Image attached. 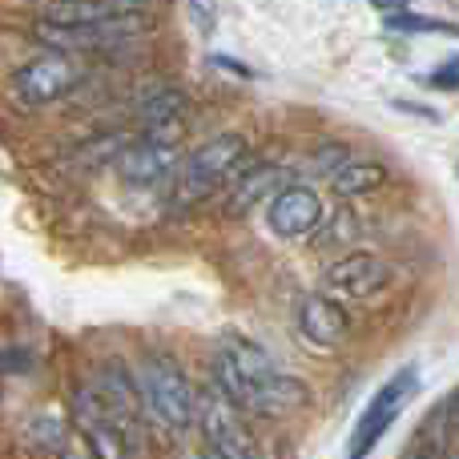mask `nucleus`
<instances>
[{
  "label": "nucleus",
  "mask_w": 459,
  "mask_h": 459,
  "mask_svg": "<svg viewBox=\"0 0 459 459\" xmlns=\"http://www.w3.org/2000/svg\"><path fill=\"white\" fill-rule=\"evenodd\" d=\"M214 379L222 399L250 415H290L307 407V387L302 379L278 371L270 355L258 342L226 339L214 351Z\"/></svg>",
  "instance_id": "obj_1"
},
{
  "label": "nucleus",
  "mask_w": 459,
  "mask_h": 459,
  "mask_svg": "<svg viewBox=\"0 0 459 459\" xmlns=\"http://www.w3.org/2000/svg\"><path fill=\"white\" fill-rule=\"evenodd\" d=\"M246 158H250V145L242 134H218L210 142L194 145L182 161H178L174 174V202L178 206H198L210 194H218L226 182H238Z\"/></svg>",
  "instance_id": "obj_2"
},
{
  "label": "nucleus",
  "mask_w": 459,
  "mask_h": 459,
  "mask_svg": "<svg viewBox=\"0 0 459 459\" xmlns=\"http://www.w3.org/2000/svg\"><path fill=\"white\" fill-rule=\"evenodd\" d=\"M137 387H142L145 415L166 423V428H190L202 415L190 375L169 355H145L142 367H137Z\"/></svg>",
  "instance_id": "obj_3"
},
{
  "label": "nucleus",
  "mask_w": 459,
  "mask_h": 459,
  "mask_svg": "<svg viewBox=\"0 0 459 459\" xmlns=\"http://www.w3.org/2000/svg\"><path fill=\"white\" fill-rule=\"evenodd\" d=\"M415 391H420V367L415 363L399 367V371L371 395V403L363 407V415L355 420V431H351V444H347V459L371 455L375 447L383 444V436L395 428V420L403 415V407L415 399Z\"/></svg>",
  "instance_id": "obj_4"
},
{
  "label": "nucleus",
  "mask_w": 459,
  "mask_h": 459,
  "mask_svg": "<svg viewBox=\"0 0 459 459\" xmlns=\"http://www.w3.org/2000/svg\"><path fill=\"white\" fill-rule=\"evenodd\" d=\"M81 81H85V65H81L77 56L40 53V56L24 61L21 69L13 73L8 89H13L16 105H24V109H40V105H53V101H61L65 93H73Z\"/></svg>",
  "instance_id": "obj_5"
},
{
  "label": "nucleus",
  "mask_w": 459,
  "mask_h": 459,
  "mask_svg": "<svg viewBox=\"0 0 459 459\" xmlns=\"http://www.w3.org/2000/svg\"><path fill=\"white\" fill-rule=\"evenodd\" d=\"M77 423L85 431V444L93 459H137L142 447H137V436L129 423H121L109 407L101 403L93 387L77 395Z\"/></svg>",
  "instance_id": "obj_6"
},
{
  "label": "nucleus",
  "mask_w": 459,
  "mask_h": 459,
  "mask_svg": "<svg viewBox=\"0 0 459 459\" xmlns=\"http://www.w3.org/2000/svg\"><path fill=\"white\" fill-rule=\"evenodd\" d=\"M198 423H202V436H206V447L218 459H262L258 439L246 431L242 415H238V407L230 403V399L210 395L206 403H202Z\"/></svg>",
  "instance_id": "obj_7"
},
{
  "label": "nucleus",
  "mask_w": 459,
  "mask_h": 459,
  "mask_svg": "<svg viewBox=\"0 0 459 459\" xmlns=\"http://www.w3.org/2000/svg\"><path fill=\"white\" fill-rule=\"evenodd\" d=\"M169 174H178L174 150L145 134H137L134 142H129V150L117 158V178L126 186H134V190H153V186H161Z\"/></svg>",
  "instance_id": "obj_8"
},
{
  "label": "nucleus",
  "mask_w": 459,
  "mask_h": 459,
  "mask_svg": "<svg viewBox=\"0 0 459 459\" xmlns=\"http://www.w3.org/2000/svg\"><path fill=\"white\" fill-rule=\"evenodd\" d=\"M387 282H391V266L367 250H355V254L347 250L339 262L326 266V286L339 294H351V299H371Z\"/></svg>",
  "instance_id": "obj_9"
},
{
  "label": "nucleus",
  "mask_w": 459,
  "mask_h": 459,
  "mask_svg": "<svg viewBox=\"0 0 459 459\" xmlns=\"http://www.w3.org/2000/svg\"><path fill=\"white\" fill-rule=\"evenodd\" d=\"M323 202H318L315 190H302V186H290L286 194H278L266 210V222L278 238H302V234H315L323 226Z\"/></svg>",
  "instance_id": "obj_10"
},
{
  "label": "nucleus",
  "mask_w": 459,
  "mask_h": 459,
  "mask_svg": "<svg viewBox=\"0 0 459 459\" xmlns=\"http://www.w3.org/2000/svg\"><path fill=\"white\" fill-rule=\"evenodd\" d=\"M290 190V169L286 166H274V161H258L254 169H246L234 186H230V202L226 210L230 214H246L250 206H258L262 198L274 202L278 194Z\"/></svg>",
  "instance_id": "obj_11"
},
{
  "label": "nucleus",
  "mask_w": 459,
  "mask_h": 459,
  "mask_svg": "<svg viewBox=\"0 0 459 459\" xmlns=\"http://www.w3.org/2000/svg\"><path fill=\"white\" fill-rule=\"evenodd\" d=\"M299 331L315 347H334L347 334V310L331 294H307L299 302Z\"/></svg>",
  "instance_id": "obj_12"
},
{
  "label": "nucleus",
  "mask_w": 459,
  "mask_h": 459,
  "mask_svg": "<svg viewBox=\"0 0 459 459\" xmlns=\"http://www.w3.org/2000/svg\"><path fill=\"white\" fill-rule=\"evenodd\" d=\"M134 4H45L40 8V21L65 24V29H89V24H105L113 16L129 13Z\"/></svg>",
  "instance_id": "obj_13"
},
{
  "label": "nucleus",
  "mask_w": 459,
  "mask_h": 459,
  "mask_svg": "<svg viewBox=\"0 0 459 459\" xmlns=\"http://www.w3.org/2000/svg\"><path fill=\"white\" fill-rule=\"evenodd\" d=\"M383 182H387V169H383L379 161L355 158L347 169H339V174L331 178V190L339 194V198H359V194H375Z\"/></svg>",
  "instance_id": "obj_14"
},
{
  "label": "nucleus",
  "mask_w": 459,
  "mask_h": 459,
  "mask_svg": "<svg viewBox=\"0 0 459 459\" xmlns=\"http://www.w3.org/2000/svg\"><path fill=\"white\" fill-rule=\"evenodd\" d=\"M375 13L387 21V29L395 32H411V37H423V32H439V37H459V24L452 21H431V16H420L411 8H399V4H375Z\"/></svg>",
  "instance_id": "obj_15"
},
{
  "label": "nucleus",
  "mask_w": 459,
  "mask_h": 459,
  "mask_svg": "<svg viewBox=\"0 0 459 459\" xmlns=\"http://www.w3.org/2000/svg\"><path fill=\"white\" fill-rule=\"evenodd\" d=\"M129 142H134V137H126V134H101V137L81 145L77 161L81 166H101V161H113V166H117V158L129 150Z\"/></svg>",
  "instance_id": "obj_16"
},
{
  "label": "nucleus",
  "mask_w": 459,
  "mask_h": 459,
  "mask_svg": "<svg viewBox=\"0 0 459 459\" xmlns=\"http://www.w3.org/2000/svg\"><path fill=\"white\" fill-rule=\"evenodd\" d=\"M359 234H363V218L351 214V210H342V214H334L331 222L318 226L315 246H347L351 238H359Z\"/></svg>",
  "instance_id": "obj_17"
},
{
  "label": "nucleus",
  "mask_w": 459,
  "mask_h": 459,
  "mask_svg": "<svg viewBox=\"0 0 459 459\" xmlns=\"http://www.w3.org/2000/svg\"><path fill=\"white\" fill-rule=\"evenodd\" d=\"M351 161H355V153H351L347 145H323V150L310 153L307 169H310V174H318V178H326V182H331V178L339 174V169H347Z\"/></svg>",
  "instance_id": "obj_18"
},
{
  "label": "nucleus",
  "mask_w": 459,
  "mask_h": 459,
  "mask_svg": "<svg viewBox=\"0 0 459 459\" xmlns=\"http://www.w3.org/2000/svg\"><path fill=\"white\" fill-rule=\"evenodd\" d=\"M428 81H431L436 89H447V93H455V89H459V56H452V61H444L436 73H431Z\"/></svg>",
  "instance_id": "obj_19"
},
{
  "label": "nucleus",
  "mask_w": 459,
  "mask_h": 459,
  "mask_svg": "<svg viewBox=\"0 0 459 459\" xmlns=\"http://www.w3.org/2000/svg\"><path fill=\"white\" fill-rule=\"evenodd\" d=\"M190 16H198L202 21V32H214V8H206V4H190Z\"/></svg>",
  "instance_id": "obj_20"
},
{
  "label": "nucleus",
  "mask_w": 459,
  "mask_h": 459,
  "mask_svg": "<svg viewBox=\"0 0 459 459\" xmlns=\"http://www.w3.org/2000/svg\"><path fill=\"white\" fill-rule=\"evenodd\" d=\"M210 61H214L218 69H230V73H238V77H254V73H250V69H242V65H238L234 56H210Z\"/></svg>",
  "instance_id": "obj_21"
},
{
  "label": "nucleus",
  "mask_w": 459,
  "mask_h": 459,
  "mask_svg": "<svg viewBox=\"0 0 459 459\" xmlns=\"http://www.w3.org/2000/svg\"><path fill=\"white\" fill-rule=\"evenodd\" d=\"M182 459H218V455L210 452V447H198V452H186Z\"/></svg>",
  "instance_id": "obj_22"
},
{
  "label": "nucleus",
  "mask_w": 459,
  "mask_h": 459,
  "mask_svg": "<svg viewBox=\"0 0 459 459\" xmlns=\"http://www.w3.org/2000/svg\"><path fill=\"white\" fill-rule=\"evenodd\" d=\"M415 459H439V455H436V447L423 444V452H415Z\"/></svg>",
  "instance_id": "obj_23"
},
{
  "label": "nucleus",
  "mask_w": 459,
  "mask_h": 459,
  "mask_svg": "<svg viewBox=\"0 0 459 459\" xmlns=\"http://www.w3.org/2000/svg\"><path fill=\"white\" fill-rule=\"evenodd\" d=\"M455 178H459V166H455Z\"/></svg>",
  "instance_id": "obj_24"
}]
</instances>
